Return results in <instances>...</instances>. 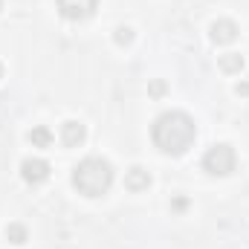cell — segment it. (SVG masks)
I'll return each instance as SVG.
<instances>
[{"instance_id": "9", "label": "cell", "mask_w": 249, "mask_h": 249, "mask_svg": "<svg viewBox=\"0 0 249 249\" xmlns=\"http://www.w3.org/2000/svg\"><path fill=\"white\" fill-rule=\"evenodd\" d=\"M29 142H32V148H50V145H53V133H50V127H44V124L32 127V130H29Z\"/></svg>"}, {"instance_id": "5", "label": "cell", "mask_w": 249, "mask_h": 249, "mask_svg": "<svg viewBox=\"0 0 249 249\" xmlns=\"http://www.w3.org/2000/svg\"><path fill=\"white\" fill-rule=\"evenodd\" d=\"M20 177L29 183V186H41L50 180V162L47 160H38V157H29L20 162Z\"/></svg>"}, {"instance_id": "7", "label": "cell", "mask_w": 249, "mask_h": 249, "mask_svg": "<svg viewBox=\"0 0 249 249\" xmlns=\"http://www.w3.org/2000/svg\"><path fill=\"white\" fill-rule=\"evenodd\" d=\"M84 136H87V127L81 122H64L61 124V142L67 148H78L84 142Z\"/></svg>"}, {"instance_id": "8", "label": "cell", "mask_w": 249, "mask_h": 249, "mask_svg": "<svg viewBox=\"0 0 249 249\" xmlns=\"http://www.w3.org/2000/svg\"><path fill=\"white\" fill-rule=\"evenodd\" d=\"M124 186L130 188V191H145V188L151 186V174H148L142 165H133V168L124 174Z\"/></svg>"}, {"instance_id": "11", "label": "cell", "mask_w": 249, "mask_h": 249, "mask_svg": "<svg viewBox=\"0 0 249 249\" xmlns=\"http://www.w3.org/2000/svg\"><path fill=\"white\" fill-rule=\"evenodd\" d=\"M6 238L12 244H26V226L23 223H9L6 226Z\"/></svg>"}, {"instance_id": "1", "label": "cell", "mask_w": 249, "mask_h": 249, "mask_svg": "<svg viewBox=\"0 0 249 249\" xmlns=\"http://www.w3.org/2000/svg\"><path fill=\"white\" fill-rule=\"evenodd\" d=\"M151 136H154V145L162 151V154H171V157H180L186 154L188 148L194 145L197 139V124L194 119L183 113V110H168L162 113L154 127H151Z\"/></svg>"}, {"instance_id": "4", "label": "cell", "mask_w": 249, "mask_h": 249, "mask_svg": "<svg viewBox=\"0 0 249 249\" xmlns=\"http://www.w3.org/2000/svg\"><path fill=\"white\" fill-rule=\"evenodd\" d=\"M96 6H99V0H58V12L67 20H75V23L93 18Z\"/></svg>"}, {"instance_id": "6", "label": "cell", "mask_w": 249, "mask_h": 249, "mask_svg": "<svg viewBox=\"0 0 249 249\" xmlns=\"http://www.w3.org/2000/svg\"><path fill=\"white\" fill-rule=\"evenodd\" d=\"M209 32H212V41H214V44H232V41L238 38L235 20H214Z\"/></svg>"}, {"instance_id": "15", "label": "cell", "mask_w": 249, "mask_h": 249, "mask_svg": "<svg viewBox=\"0 0 249 249\" xmlns=\"http://www.w3.org/2000/svg\"><path fill=\"white\" fill-rule=\"evenodd\" d=\"M0 78H3V64H0Z\"/></svg>"}, {"instance_id": "3", "label": "cell", "mask_w": 249, "mask_h": 249, "mask_svg": "<svg viewBox=\"0 0 249 249\" xmlns=\"http://www.w3.org/2000/svg\"><path fill=\"white\" fill-rule=\"evenodd\" d=\"M235 162H238V157H235V151H232V145H212L209 151H206V157H203V168L209 171V174H214V177H226V174H232L235 171Z\"/></svg>"}, {"instance_id": "10", "label": "cell", "mask_w": 249, "mask_h": 249, "mask_svg": "<svg viewBox=\"0 0 249 249\" xmlns=\"http://www.w3.org/2000/svg\"><path fill=\"white\" fill-rule=\"evenodd\" d=\"M244 55H238V53H226V55H220V70L223 72H241L244 70Z\"/></svg>"}, {"instance_id": "12", "label": "cell", "mask_w": 249, "mask_h": 249, "mask_svg": "<svg viewBox=\"0 0 249 249\" xmlns=\"http://www.w3.org/2000/svg\"><path fill=\"white\" fill-rule=\"evenodd\" d=\"M113 41H116L119 47H127V44L133 41V29H130V26H119L116 35H113Z\"/></svg>"}, {"instance_id": "13", "label": "cell", "mask_w": 249, "mask_h": 249, "mask_svg": "<svg viewBox=\"0 0 249 249\" xmlns=\"http://www.w3.org/2000/svg\"><path fill=\"white\" fill-rule=\"evenodd\" d=\"M151 93H154V96H162V93H165V84H162V81H154V84H151Z\"/></svg>"}, {"instance_id": "2", "label": "cell", "mask_w": 249, "mask_h": 249, "mask_svg": "<svg viewBox=\"0 0 249 249\" xmlns=\"http://www.w3.org/2000/svg\"><path fill=\"white\" fill-rule=\"evenodd\" d=\"M113 183V168L102 157H87L75 165L72 171V186L78 188L84 197H102Z\"/></svg>"}, {"instance_id": "14", "label": "cell", "mask_w": 249, "mask_h": 249, "mask_svg": "<svg viewBox=\"0 0 249 249\" xmlns=\"http://www.w3.org/2000/svg\"><path fill=\"white\" fill-rule=\"evenodd\" d=\"M235 93H238V96H249V81H241V84L235 87Z\"/></svg>"}]
</instances>
